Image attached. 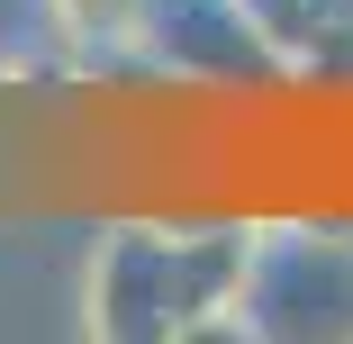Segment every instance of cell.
I'll use <instances>...</instances> for the list:
<instances>
[{
	"label": "cell",
	"mask_w": 353,
	"mask_h": 344,
	"mask_svg": "<svg viewBox=\"0 0 353 344\" xmlns=\"http://www.w3.org/2000/svg\"><path fill=\"white\" fill-rule=\"evenodd\" d=\"M254 236L263 227H109L91 245V281H82L91 335H118V344L208 335V326L236 335Z\"/></svg>",
	"instance_id": "6da1fadb"
},
{
	"label": "cell",
	"mask_w": 353,
	"mask_h": 344,
	"mask_svg": "<svg viewBox=\"0 0 353 344\" xmlns=\"http://www.w3.org/2000/svg\"><path fill=\"white\" fill-rule=\"evenodd\" d=\"M353 326V236L263 227L236 299V335H344Z\"/></svg>",
	"instance_id": "7a4b0ae2"
},
{
	"label": "cell",
	"mask_w": 353,
	"mask_h": 344,
	"mask_svg": "<svg viewBox=\"0 0 353 344\" xmlns=\"http://www.w3.org/2000/svg\"><path fill=\"white\" fill-rule=\"evenodd\" d=\"M46 10L91 54H145V28H154V0H46Z\"/></svg>",
	"instance_id": "3957f363"
}]
</instances>
